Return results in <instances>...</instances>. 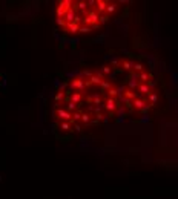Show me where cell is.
I'll list each match as a JSON object with an SVG mask.
<instances>
[{"label": "cell", "mask_w": 178, "mask_h": 199, "mask_svg": "<svg viewBox=\"0 0 178 199\" xmlns=\"http://www.w3.org/2000/svg\"><path fill=\"white\" fill-rule=\"evenodd\" d=\"M121 116L118 93L98 69L85 67L69 75L52 101V127L65 138L89 130Z\"/></svg>", "instance_id": "cell-1"}, {"label": "cell", "mask_w": 178, "mask_h": 199, "mask_svg": "<svg viewBox=\"0 0 178 199\" xmlns=\"http://www.w3.org/2000/svg\"><path fill=\"white\" fill-rule=\"evenodd\" d=\"M100 70L114 84L123 116H144L157 106L160 96L157 78L141 60L112 55Z\"/></svg>", "instance_id": "cell-2"}, {"label": "cell", "mask_w": 178, "mask_h": 199, "mask_svg": "<svg viewBox=\"0 0 178 199\" xmlns=\"http://www.w3.org/2000/svg\"><path fill=\"white\" fill-rule=\"evenodd\" d=\"M120 8L121 2L115 0H60L54 15L62 32L79 37L103 28Z\"/></svg>", "instance_id": "cell-3"}]
</instances>
